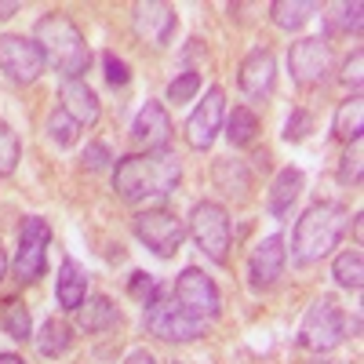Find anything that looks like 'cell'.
<instances>
[{"label":"cell","instance_id":"7402d4cb","mask_svg":"<svg viewBox=\"0 0 364 364\" xmlns=\"http://www.w3.org/2000/svg\"><path fill=\"white\" fill-rule=\"evenodd\" d=\"M33 339H37V350L44 357H63L73 346V328L66 321H58V317H48L44 328H41V336H33Z\"/></svg>","mask_w":364,"mask_h":364},{"label":"cell","instance_id":"9a60e30c","mask_svg":"<svg viewBox=\"0 0 364 364\" xmlns=\"http://www.w3.org/2000/svg\"><path fill=\"white\" fill-rule=\"evenodd\" d=\"M132 139L139 146H146V154L149 149H164L168 139H171V120H168V109L161 102H146L135 117V124H132Z\"/></svg>","mask_w":364,"mask_h":364},{"label":"cell","instance_id":"4fadbf2b","mask_svg":"<svg viewBox=\"0 0 364 364\" xmlns=\"http://www.w3.org/2000/svg\"><path fill=\"white\" fill-rule=\"evenodd\" d=\"M284 262H288L284 237H281V233L262 237L259 245L252 248V259H248V277H252V288H269V284L284 273Z\"/></svg>","mask_w":364,"mask_h":364},{"label":"cell","instance_id":"836d02e7","mask_svg":"<svg viewBox=\"0 0 364 364\" xmlns=\"http://www.w3.org/2000/svg\"><path fill=\"white\" fill-rule=\"evenodd\" d=\"M314 132V117L306 113V109H295L291 117H288V124H284V139L288 142H299V139H306Z\"/></svg>","mask_w":364,"mask_h":364},{"label":"cell","instance_id":"7c38bea8","mask_svg":"<svg viewBox=\"0 0 364 364\" xmlns=\"http://www.w3.org/2000/svg\"><path fill=\"white\" fill-rule=\"evenodd\" d=\"M288 66H291V77L302 84V87H314L324 80L328 66H331V51L321 37H306V41H299L291 44L288 51Z\"/></svg>","mask_w":364,"mask_h":364},{"label":"cell","instance_id":"e0dca14e","mask_svg":"<svg viewBox=\"0 0 364 364\" xmlns=\"http://www.w3.org/2000/svg\"><path fill=\"white\" fill-rule=\"evenodd\" d=\"M135 29L149 44H168L175 33V8L168 4H135Z\"/></svg>","mask_w":364,"mask_h":364},{"label":"cell","instance_id":"8fae6325","mask_svg":"<svg viewBox=\"0 0 364 364\" xmlns=\"http://www.w3.org/2000/svg\"><path fill=\"white\" fill-rule=\"evenodd\" d=\"M223 117H226V95H223V87H208L204 102L186 120V142L193 149H211L215 135L223 132Z\"/></svg>","mask_w":364,"mask_h":364},{"label":"cell","instance_id":"ab89813d","mask_svg":"<svg viewBox=\"0 0 364 364\" xmlns=\"http://www.w3.org/2000/svg\"><path fill=\"white\" fill-rule=\"evenodd\" d=\"M0 364H26L18 353H0Z\"/></svg>","mask_w":364,"mask_h":364},{"label":"cell","instance_id":"e575fe53","mask_svg":"<svg viewBox=\"0 0 364 364\" xmlns=\"http://www.w3.org/2000/svg\"><path fill=\"white\" fill-rule=\"evenodd\" d=\"M336 11H339V29L343 33H360V4L353 0V4H336Z\"/></svg>","mask_w":364,"mask_h":364},{"label":"cell","instance_id":"44dd1931","mask_svg":"<svg viewBox=\"0 0 364 364\" xmlns=\"http://www.w3.org/2000/svg\"><path fill=\"white\" fill-rule=\"evenodd\" d=\"M331 132H336L339 142H360V132H364V106H360V95L346 99L339 109H336V120H331Z\"/></svg>","mask_w":364,"mask_h":364},{"label":"cell","instance_id":"f546056e","mask_svg":"<svg viewBox=\"0 0 364 364\" xmlns=\"http://www.w3.org/2000/svg\"><path fill=\"white\" fill-rule=\"evenodd\" d=\"M200 91V73H193V70H186L182 77H175L171 84H168V102H190L193 95Z\"/></svg>","mask_w":364,"mask_h":364},{"label":"cell","instance_id":"4dcf8cb0","mask_svg":"<svg viewBox=\"0 0 364 364\" xmlns=\"http://www.w3.org/2000/svg\"><path fill=\"white\" fill-rule=\"evenodd\" d=\"M233 178H237V190L245 193V186H248V171L240 168L237 161H219V164H215V182H219L226 193H233Z\"/></svg>","mask_w":364,"mask_h":364},{"label":"cell","instance_id":"4316f807","mask_svg":"<svg viewBox=\"0 0 364 364\" xmlns=\"http://www.w3.org/2000/svg\"><path fill=\"white\" fill-rule=\"evenodd\" d=\"M77 120L63 109V106H55L51 109V117H48V135H51V142L58 146V149H66V146H73L77 142Z\"/></svg>","mask_w":364,"mask_h":364},{"label":"cell","instance_id":"7a4b0ae2","mask_svg":"<svg viewBox=\"0 0 364 364\" xmlns=\"http://www.w3.org/2000/svg\"><path fill=\"white\" fill-rule=\"evenodd\" d=\"M33 44L44 55V66H51L58 77H66V80H80L87 73V66H91L87 41H84V33L77 29V22L66 11L41 15Z\"/></svg>","mask_w":364,"mask_h":364},{"label":"cell","instance_id":"f1b7e54d","mask_svg":"<svg viewBox=\"0 0 364 364\" xmlns=\"http://www.w3.org/2000/svg\"><path fill=\"white\" fill-rule=\"evenodd\" d=\"M18 154H22V146H18V135L0 120V175H11L15 164H18Z\"/></svg>","mask_w":364,"mask_h":364},{"label":"cell","instance_id":"cb8c5ba5","mask_svg":"<svg viewBox=\"0 0 364 364\" xmlns=\"http://www.w3.org/2000/svg\"><path fill=\"white\" fill-rule=\"evenodd\" d=\"M331 277H336V284H343L350 291H360V284H364V255H360V248H350V252L336 255Z\"/></svg>","mask_w":364,"mask_h":364},{"label":"cell","instance_id":"484cf974","mask_svg":"<svg viewBox=\"0 0 364 364\" xmlns=\"http://www.w3.org/2000/svg\"><path fill=\"white\" fill-rule=\"evenodd\" d=\"M259 135V117L248 106H233V113L226 117V139L233 146H248Z\"/></svg>","mask_w":364,"mask_h":364},{"label":"cell","instance_id":"ba28073f","mask_svg":"<svg viewBox=\"0 0 364 364\" xmlns=\"http://www.w3.org/2000/svg\"><path fill=\"white\" fill-rule=\"evenodd\" d=\"M135 237H139L154 255L171 259V255L182 248L186 223H182L175 211H168V208H149V211H139V215H135Z\"/></svg>","mask_w":364,"mask_h":364},{"label":"cell","instance_id":"277c9868","mask_svg":"<svg viewBox=\"0 0 364 364\" xmlns=\"http://www.w3.org/2000/svg\"><path fill=\"white\" fill-rule=\"evenodd\" d=\"M343 339H346V317L336 306V299L321 295L299 324V343L310 353H331Z\"/></svg>","mask_w":364,"mask_h":364},{"label":"cell","instance_id":"6da1fadb","mask_svg":"<svg viewBox=\"0 0 364 364\" xmlns=\"http://www.w3.org/2000/svg\"><path fill=\"white\" fill-rule=\"evenodd\" d=\"M178 157L168 149H154V154H128L120 157L113 168V190L120 200L142 204V200H157L168 197L178 186Z\"/></svg>","mask_w":364,"mask_h":364},{"label":"cell","instance_id":"f35d334b","mask_svg":"<svg viewBox=\"0 0 364 364\" xmlns=\"http://www.w3.org/2000/svg\"><path fill=\"white\" fill-rule=\"evenodd\" d=\"M18 11V4H15V0H8V4H0V18H11Z\"/></svg>","mask_w":364,"mask_h":364},{"label":"cell","instance_id":"9c48e42d","mask_svg":"<svg viewBox=\"0 0 364 364\" xmlns=\"http://www.w3.org/2000/svg\"><path fill=\"white\" fill-rule=\"evenodd\" d=\"M175 302L182 310H186L190 317H200V321H215L219 310H223V299H219V288L211 277H204V273L197 266H186L175 277Z\"/></svg>","mask_w":364,"mask_h":364},{"label":"cell","instance_id":"60d3db41","mask_svg":"<svg viewBox=\"0 0 364 364\" xmlns=\"http://www.w3.org/2000/svg\"><path fill=\"white\" fill-rule=\"evenodd\" d=\"M4 273H8V255H4V245H0V281H4Z\"/></svg>","mask_w":364,"mask_h":364},{"label":"cell","instance_id":"30bf717a","mask_svg":"<svg viewBox=\"0 0 364 364\" xmlns=\"http://www.w3.org/2000/svg\"><path fill=\"white\" fill-rule=\"evenodd\" d=\"M0 73H8L15 84H33L44 73L41 48L29 41V37L4 33V37H0Z\"/></svg>","mask_w":364,"mask_h":364},{"label":"cell","instance_id":"d590c367","mask_svg":"<svg viewBox=\"0 0 364 364\" xmlns=\"http://www.w3.org/2000/svg\"><path fill=\"white\" fill-rule=\"evenodd\" d=\"M360 70H364V51H353V55L346 58V66H343V84L357 91V87H360V80H364V73H360Z\"/></svg>","mask_w":364,"mask_h":364},{"label":"cell","instance_id":"74e56055","mask_svg":"<svg viewBox=\"0 0 364 364\" xmlns=\"http://www.w3.org/2000/svg\"><path fill=\"white\" fill-rule=\"evenodd\" d=\"M124 364H157V360H154V353L135 350V353H128V360H124Z\"/></svg>","mask_w":364,"mask_h":364},{"label":"cell","instance_id":"d4e9b609","mask_svg":"<svg viewBox=\"0 0 364 364\" xmlns=\"http://www.w3.org/2000/svg\"><path fill=\"white\" fill-rule=\"evenodd\" d=\"M0 328H4L11 339H22V343L33 336V324H29V306H26L22 299L0 302Z\"/></svg>","mask_w":364,"mask_h":364},{"label":"cell","instance_id":"603a6c76","mask_svg":"<svg viewBox=\"0 0 364 364\" xmlns=\"http://www.w3.org/2000/svg\"><path fill=\"white\" fill-rule=\"evenodd\" d=\"M314 11H317V4H310V0H277V4L269 8L273 22H277L281 29H288V33H295V29L306 26Z\"/></svg>","mask_w":364,"mask_h":364},{"label":"cell","instance_id":"d6986e66","mask_svg":"<svg viewBox=\"0 0 364 364\" xmlns=\"http://www.w3.org/2000/svg\"><path fill=\"white\" fill-rule=\"evenodd\" d=\"M299 193H302V171H299V168H281L277 178H273V186H269V197H266L269 215H273V219L288 215Z\"/></svg>","mask_w":364,"mask_h":364},{"label":"cell","instance_id":"83f0119b","mask_svg":"<svg viewBox=\"0 0 364 364\" xmlns=\"http://www.w3.org/2000/svg\"><path fill=\"white\" fill-rule=\"evenodd\" d=\"M161 284L149 277V273H142V269H135L132 273V281H128V295L135 299V302H142V306H149V302H157L161 299Z\"/></svg>","mask_w":364,"mask_h":364},{"label":"cell","instance_id":"1f68e13d","mask_svg":"<svg viewBox=\"0 0 364 364\" xmlns=\"http://www.w3.org/2000/svg\"><path fill=\"white\" fill-rule=\"evenodd\" d=\"M339 182H343V186H357V182H360V142H350V149L343 154Z\"/></svg>","mask_w":364,"mask_h":364},{"label":"cell","instance_id":"3957f363","mask_svg":"<svg viewBox=\"0 0 364 364\" xmlns=\"http://www.w3.org/2000/svg\"><path fill=\"white\" fill-rule=\"evenodd\" d=\"M346 223H350V215H346L343 204H336V200L310 204L306 211H302V219L295 223V233H291V259H295L299 266L321 262L324 255H331V248L339 245Z\"/></svg>","mask_w":364,"mask_h":364},{"label":"cell","instance_id":"8d00e7d4","mask_svg":"<svg viewBox=\"0 0 364 364\" xmlns=\"http://www.w3.org/2000/svg\"><path fill=\"white\" fill-rule=\"evenodd\" d=\"M84 164H87L91 171H99V168H106V164H109V149H106L102 142H91V146L84 149Z\"/></svg>","mask_w":364,"mask_h":364},{"label":"cell","instance_id":"d6a6232c","mask_svg":"<svg viewBox=\"0 0 364 364\" xmlns=\"http://www.w3.org/2000/svg\"><path fill=\"white\" fill-rule=\"evenodd\" d=\"M102 66H106V80H109V87H124V84L132 80L128 63H124V58H117L113 51H106V55H102Z\"/></svg>","mask_w":364,"mask_h":364},{"label":"cell","instance_id":"ffe728a7","mask_svg":"<svg viewBox=\"0 0 364 364\" xmlns=\"http://www.w3.org/2000/svg\"><path fill=\"white\" fill-rule=\"evenodd\" d=\"M77 317H80L84 331H109V328L120 324V310L113 306V299H106V295H87L84 306L77 310Z\"/></svg>","mask_w":364,"mask_h":364},{"label":"cell","instance_id":"2e32d148","mask_svg":"<svg viewBox=\"0 0 364 364\" xmlns=\"http://www.w3.org/2000/svg\"><path fill=\"white\" fill-rule=\"evenodd\" d=\"M58 106L77 120V128H91L99 120V95L87 87V80H66L58 91Z\"/></svg>","mask_w":364,"mask_h":364},{"label":"cell","instance_id":"ac0fdd59","mask_svg":"<svg viewBox=\"0 0 364 364\" xmlns=\"http://www.w3.org/2000/svg\"><path fill=\"white\" fill-rule=\"evenodd\" d=\"M55 299H58V306L77 314L84 306V299H87V277L80 273V266L73 259H66L63 266H58V284H55Z\"/></svg>","mask_w":364,"mask_h":364},{"label":"cell","instance_id":"8992f818","mask_svg":"<svg viewBox=\"0 0 364 364\" xmlns=\"http://www.w3.org/2000/svg\"><path fill=\"white\" fill-rule=\"evenodd\" d=\"M142 324L154 331L157 339H164V343H193V339L204 336V328H208V321L190 317L175 299H164V291H161L157 302H149V306H146Z\"/></svg>","mask_w":364,"mask_h":364},{"label":"cell","instance_id":"5bb4252c","mask_svg":"<svg viewBox=\"0 0 364 364\" xmlns=\"http://www.w3.org/2000/svg\"><path fill=\"white\" fill-rule=\"evenodd\" d=\"M273 80H277V63L266 48H255L245 63H240V91L248 99H266L273 91Z\"/></svg>","mask_w":364,"mask_h":364},{"label":"cell","instance_id":"5b68a950","mask_svg":"<svg viewBox=\"0 0 364 364\" xmlns=\"http://www.w3.org/2000/svg\"><path fill=\"white\" fill-rule=\"evenodd\" d=\"M190 237L197 240V248L211 259V262H226L230 259V215L223 204L200 200L190 211Z\"/></svg>","mask_w":364,"mask_h":364},{"label":"cell","instance_id":"52a82bcc","mask_svg":"<svg viewBox=\"0 0 364 364\" xmlns=\"http://www.w3.org/2000/svg\"><path fill=\"white\" fill-rule=\"evenodd\" d=\"M48 245H51V230L41 215H29L18 226V252H15V277L22 284H33L48 273Z\"/></svg>","mask_w":364,"mask_h":364}]
</instances>
